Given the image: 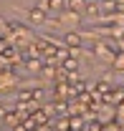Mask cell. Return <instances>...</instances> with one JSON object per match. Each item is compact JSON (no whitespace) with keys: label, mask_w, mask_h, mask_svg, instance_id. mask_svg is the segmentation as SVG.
Returning a JSON list of instances; mask_svg holds the SVG:
<instances>
[{"label":"cell","mask_w":124,"mask_h":131,"mask_svg":"<svg viewBox=\"0 0 124 131\" xmlns=\"http://www.w3.org/2000/svg\"><path fill=\"white\" fill-rule=\"evenodd\" d=\"M46 13H48L46 3H38V5H33L31 10H28V18H31L33 23H43L46 20Z\"/></svg>","instance_id":"obj_1"},{"label":"cell","mask_w":124,"mask_h":131,"mask_svg":"<svg viewBox=\"0 0 124 131\" xmlns=\"http://www.w3.org/2000/svg\"><path fill=\"white\" fill-rule=\"evenodd\" d=\"M46 8H48V10H53V13H61L63 8H66V0H48Z\"/></svg>","instance_id":"obj_2"},{"label":"cell","mask_w":124,"mask_h":131,"mask_svg":"<svg viewBox=\"0 0 124 131\" xmlns=\"http://www.w3.org/2000/svg\"><path fill=\"white\" fill-rule=\"evenodd\" d=\"M66 8H68V10H84V8H86V0H68Z\"/></svg>","instance_id":"obj_3"},{"label":"cell","mask_w":124,"mask_h":131,"mask_svg":"<svg viewBox=\"0 0 124 131\" xmlns=\"http://www.w3.org/2000/svg\"><path fill=\"white\" fill-rule=\"evenodd\" d=\"M63 40H66V46H78V43H81V35H78V33H66Z\"/></svg>","instance_id":"obj_4"},{"label":"cell","mask_w":124,"mask_h":131,"mask_svg":"<svg viewBox=\"0 0 124 131\" xmlns=\"http://www.w3.org/2000/svg\"><path fill=\"white\" fill-rule=\"evenodd\" d=\"M99 13H101V10H99L96 5H86V15H89V18H96Z\"/></svg>","instance_id":"obj_5"},{"label":"cell","mask_w":124,"mask_h":131,"mask_svg":"<svg viewBox=\"0 0 124 131\" xmlns=\"http://www.w3.org/2000/svg\"><path fill=\"white\" fill-rule=\"evenodd\" d=\"M38 66H41L38 61H31V63H28V71H38Z\"/></svg>","instance_id":"obj_6"}]
</instances>
